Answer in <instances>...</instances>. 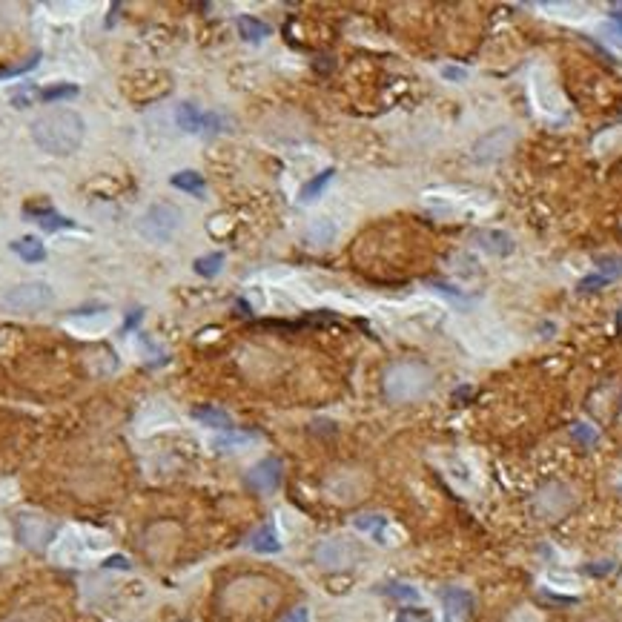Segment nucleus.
Listing matches in <instances>:
<instances>
[{
	"label": "nucleus",
	"mask_w": 622,
	"mask_h": 622,
	"mask_svg": "<svg viewBox=\"0 0 622 622\" xmlns=\"http://www.w3.org/2000/svg\"><path fill=\"white\" fill-rule=\"evenodd\" d=\"M573 436H576L582 445H593V442H596V431H593L591 425H585V422H579V425L573 428Z\"/></svg>",
	"instance_id": "obj_29"
},
{
	"label": "nucleus",
	"mask_w": 622,
	"mask_h": 622,
	"mask_svg": "<svg viewBox=\"0 0 622 622\" xmlns=\"http://www.w3.org/2000/svg\"><path fill=\"white\" fill-rule=\"evenodd\" d=\"M356 556H358L356 548L341 536H330V539L318 542V548H316V562L324 571H344L356 562Z\"/></svg>",
	"instance_id": "obj_5"
},
{
	"label": "nucleus",
	"mask_w": 622,
	"mask_h": 622,
	"mask_svg": "<svg viewBox=\"0 0 622 622\" xmlns=\"http://www.w3.org/2000/svg\"><path fill=\"white\" fill-rule=\"evenodd\" d=\"M192 416H195L204 428H213V431H221V433L236 431L233 416H230V413H224V410H219V407H206V404H204V407H195Z\"/></svg>",
	"instance_id": "obj_12"
},
{
	"label": "nucleus",
	"mask_w": 622,
	"mask_h": 622,
	"mask_svg": "<svg viewBox=\"0 0 622 622\" xmlns=\"http://www.w3.org/2000/svg\"><path fill=\"white\" fill-rule=\"evenodd\" d=\"M181 227V210L172 204H155L144 213L138 230L144 239H149L152 244H164L175 236V230Z\"/></svg>",
	"instance_id": "obj_4"
},
{
	"label": "nucleus",
	"mask_w": 622,
	"mask_h": 622,
	"mask_svg": "<svg viewBox=\"0 0 622 622\" xmlns=\"http://www.w3.org/2000/svg\"><path fill=\"white\" fill-rule=\"evenodd\" d=\"M511 141V132L502 126V129H496V132H491L485 141H479V146H476V161H491V158H496L499 152H505V144Z\"/></svg>",
	"instance_id": "obj_15"
},
{
	"label": "nucleus",
	"mask_w": 622,
	"mask_h": 622,
	"mask_svg": "<svg viewBox=\"0 0 622 622\" xmlns=\"http://www.w3.org/2000/svg\"><path fill=\"white\" fill-rule=\"evenodd\" d=\"M78 92H81V89H78L75 84H58V86H49V89H44V92H41V98H44L46 104H58V101H72Z\"/></svg>",
	"instance_id": "obj_25"
},
{
	"label": "nucleus",
	"mask_w": 622,
	"mask_h": 622,
	"mask_svg": "<svg viewBox=\"0 0 622 622\" xmlns=\"http://www.w3.org/2000/svg\"><path fill=\"white\" fill-rule=\"evenodd\" d=\"M250 548H253L256 553H279V551H281V539H279V533H276L273 525H261L259 531H253Z\"/></svg>",
	"instance_id": "obj_17"
},
{
	"label": "nucleus",
	"mask_w": 622,
	"mask_h": 622,
	"mask_svg": "<svg viewBox=\"0 0 622 622\" xmlns=\"http://www.w3.org/2000/svg\"><path fill=\"white\" fill-rule=\"evenodd\" d=\"M38 58H41V55L29 58V61H26V64H21V66H12V69H6V72H0V78H12V75H21V72H29V69H35V66H38Z\"/></svg>",
	"instance_id": "obj_31"
},
{
	"label": "nucleus",
	"mask_w": 622,
	"mask_h": 622,
	"mask_svg": "<svg viewBox=\"0 0 622 622\" xmlns=\"http://www.w3.org/2000/svg\"><path fill=\"white\" fill-rule=\"evenodd\" d=\"M175 124L178 129L189 132V135H206V126H210V115L201 112L195 104H181L175 109Z\"/></svg>",
	"instance_id": "obj_10"
},
{
	"label": "nucleus",
	"mask_w": 622,
	"mask_h": 622,
	"mask_svg": "<svg viewBox=\"0 0 622 622\" xmlns=\"http://www.w3.org/2000/svg\"><path fill=\"white\" fill-rule=\"evenodd\" d=\"M333 175H336V169L333 166H327L324 172H318V175H313L307 184H301V189H299V198L304 201V204H310V201H316L327 186H330V181H333Z\"/></svg>",
	"instance_id": "obj_18"
},
{
	"label": "nucleus",
	"mask_w": 622,
	"mask_h": 622,
	"mask_svg": "<svg viewBox=\"0 0 622 622\" xmlns=\"http://www.w3.org/2000/svg\"><path fill=\"white\" fill-rule=\"evenodd\" d=\"M353 528L378 545H390V519L384 513H358L353 519Z\"/></svg>",
	"instance_id": "obj_9"
},
{
	"label": "nucleus",
	"mask_w": 622,
	"mask_h": 622,
	"mask_svg": "<svg viewBox=\"0 0 622 622\" xmlns=\"http://www.w3.org/2000/svg\"><path fill=\"white\" fill-rule=\"evenodd\" d=\"M12 253L18 256V259H24L26 264H38V261H44L46 259V247L38 241V239H18V241H12Z\"/></svg>",
	"instance_id": "obj_19"
},
{
	"label": "nucleus",
	"mask_w": 622,
	"mask_h": 622,
	"mask_svg": "<svg viewBox=\"0 0 622 622\" xmlns=\"http://www.w3.org/2000/svg\"><path fill=\"white\" fill-rule=\"evenodd\" d=\"M611 281L605 279V276H599V273H593V276H585L582 281H579V290H585V293H591V290H599V287H608Z\"/></svg>",
	"instance_id": "obj_28"
},
{
	"label": "nucleus",
	"mask_w": 622,
	"mask_h": 622,
	"mask_svg": "<svg viewBox=\"0 0 622 622\" xmlns=\"http://www.w3.org/2000/svg\"><path fill=\"white\" fill-rule=\"evenodd\" d=\"M279 622H310V611L304 608V605H299V608H293V611H287Z\"/></svg>",
	"instance_id": "obj_30"
},
{
	"label": "nucleus",
	"mask_w": 622,
	"mask_h": 622,
	"mask_svg": "<svg viewBox=\"0 0 622 622\" xmlns=\"http://www.w3.org/2000/svg\"><path fill=\"white\" fill-rule=\"evenodd\" d=\"M384 591H387V596L401 599V602H419V599H422L419 588H416V585H407V582H390Z\"/></svg>",
	"instance_id": "obj_24"
},
{
	"label": "nucleus",
	"mask_w": 622,
	"mask_h": 622,
	"mask_svg": "<svg viewBox=\"0 0 622 622\" xmlns=\"http://www.w3.org/2000/svg\"><path fill=\"white\" fill-rule=\"evenodd\" d=\"M442 78H448V81H456V84H462V81L468 78V72H465L462 66H442Z\"/></svg>",
	"instance_id": "obj_32"
},
{
	"label": "nucleus",
	"mask_w": 622,
	"mask_h": 622,
	"mask_svg": "<svg viewBox=\"0 0 622 622\" xmlns=\"http://www.w3.org/2000/svg\"><path fill=\"white\" fill-rule=\"evenodd\" d=\"M433 387V376L425 364L419 361H401L393 364L384 376V393L393 401H413L422 398L428 390Z\"/></svg>",
	"instance_id": "obj_2"
},
{
	"label": "nucleus",
	"mask_w": 622,
	"mask_h": 622,
	"mask_svg": "<svg viewBox=\"0 0 622 622\" xmlns=\"http://www.w3.org/2000/svg\"><path fill=\"white\" fill-rule=\"evenodd\" d=\"M333 239H336V224H333L330 219L313 221V227H310V233H307V241H310V244L324 247V244H333Z\"/></svg>",
	"instance_id": "obj_22"
},
{
	"label": "nucleus",
	"mask_w": 622,
	"mask_h": 622,
	"mask_svg": "<svg viewBox=\"0 0 622 622\" xmlns=\"http://www.w3.org/2000/svg\"><path fill=\"white\" fill-rule=\"evenodd\" d=\"M236 26H239V35L247 41V44H259L264 38H270V26L253 15H239L236 18Z\"/></svg>",
	"instance_id": "obj_16"
},
{
	"label": "nucleus",
	"mask_w": 622,
	"mask_h": 622,
	"mask_svg": "<svg viewBox=\"0 0 622 622\" xmlns=\"http://www.w3.org/2000/svg\"><path fill=\"white\" fill-rule=\"evenodd\" d=\"M21 533H24V539H26L29 545L44 548L46 539L52 536V525H49L46 519H38V516H24V519H21Z\"/></svg>",
	"instance_id": "obj_14"
},
{
	"label": "nucleus",
	"mask_w": 622,
	"mask_h": 622,
	"mask_svg": "<svg viewBox=\"0 0 622 622\" xmlns=\"http://www.w3.org/2000/svg\"><path fill=\"white\" fill-rule=\"evenodd\" d=\"M24 216L29 219V221H35L41 230H46V233H61V230H75V221L72 219H66V216H61L58 210H52V206H38V204H29V206H24Z\"/></svg>",
	"instance_id": "obj_7"
},
{
	"label": "nucleus",
	"mask_w": 622,
	"mask_h": 622,
	"mask_svg": "<svg viewBox=\"0 0 622 622\" xmlns=\"http://www.w3.org/2000/svg\"><path fill=\"white\" fill-rule=\"evenodd\" d=\"M281 473H284L281 459L267 456V459H261V462H256V465L250 468L247 485H250L256 493H273V491H279V485H281Z\"/></svg>",
	"instance_id": "obj_6"
},
{
	"label": "nucleus",
	"mask_w": 622,
	"mask_h": 622,
	"mask_svg": "<svg viewBox=\"0 0 622 622\" xmlns=\"http://www.w3.org/2000/svg\"><path fill=\"white\" fill-rule=\"evenodd\" d=\"M596 273L605 276L608 281L622 279V256H599L596 259Z\"/></svg>",
	"instance_id": "obj_23"
},
{
	"label": "nucleus",
	"mask_w": 622,
	"mask_h": 622,
	"mask_svg": "<svg viewBox=\"0 0 622 622\" xmlns=\"http://www.w3.org/2000/svg\"><path fill=\"white\" fill-rule=\"evenodd\" d=\"M169 184H172L175 189L186 192V195H195V198H204V195H206V178H204L201 172H195V169L175 172V175L169 178Z\"/></svg>",
	"instance_id": "obj_13"
},
{
	"label": "nucleus",
	"mask_w": 622,
	"mask_h": 622,
	"mask_svg": "<svg viewBox=\"0 0 622 622\" xmlns=\"http://www.w3.org/2000/svg\"><path fill=\"white\" fill-rule=\"evenodd\" d=\"M84 132L86 124L75 109H49L32 121V141L44 152L58 158L78 152V146L84 144Z\"/></svg>",
	"instance_id": "obj_1"
},
{
	"label": "nucleus",
	"mask_w": 622,
	"mask_h": 622,
	"mask_svg": "<svg viewBox=\"0 0 622 622\" xmlns=\"http://www.w3.org/2000/svg\"><path fill=\"white\" fill-rule=\"evenodd\" d=\"M224 267V253H206L201 259L192 261V270L201 276V279H216Z\"/></svg>",
	"instance_id": "obj_21"
},
{
	"label": "nucleus",
	"mask_w": 622,
	"mask_h": 622,
	"mask_svg": "<svg viewBox=\"0 0 622 622\" xmlns=\"http://www.w3.org/2000/svg\"><path fill=\"white\" fill-rule=\"evenodd\" d=\"M253 442H259V433H253V431H230V433L216 436V439H213V448H219V451H236V448H247V445H253Z\"/></svg>",
	"instance_id": "obj_20"
},
{
	"label": "nucleus",
	"mask_w": 622,
	"mask_h": 622,
	"mask_svg": "<svg viewBox=\"0 0 622 622\" xmlns=\"http://www.w3.org/2000/svg\"><path fill=\"white\" fill-rule=\"evenodd\" d=\"M138 318H141V313H138V310H135V313H132V316H129V318H126V327H135V324H138Z\"/></svg>",
	"instance_id": "obj_34"
},
{
	"label": "nucleus",
	"mask_w": 622,
	"mask_h": 622,
	"mask_svg": "<svg viewBox=\"0 0 622 622\" xmlns=\"http://www.w3.org/2000/svg\"><path fill=\"white\" fill-rule=\"evenodd\" d=\"M548 585H551V588H556V591H565V593H571V591H576V588H579L576 576H571V573H562V571H551V573H548Z\"/></svg>",
	"instance_id": "obj_26"
},
{
	"label": "nucleus",
	"mask_w": 622,
	"mask_h": 622,
	"mask_svg": "<svg viewBox=\"0 0 622 622\" xmlns=\"http://www.w3.org/2000/svg\"><path fill=\"white\" fill-rule=\"evenodd\" d=\"M439 596H442V605H445L448 619H468V616L473 613V593H471V591L451 585V588H442Z\"/></svg>",
	"instance_id": "obj_8"
},
{
	"label": "nucleus",
	"mask_w": 622,
	"mask_h": 622,
	"mask_svg": "<svg viewBox=\"0 0 622 622\" xmlns=\"http://www.w3.org/2000/svg\"><path fill=\"white\" fill-rule=\"evenodd\" d=\"M396 622H433V616H431V611H425V608H407V611H401L398 616H396Z\"/></svg>",
	"instance_id": "obj_27"
},
{
	"label": "nucleus",
	"mask_w": 622,
	"mask_h": 622,
	"mask_svg": "<svg viewBox=\"0 0 622 622\" xmlns=\"http://www.w3.org/2000/svg\"><path fill=\"white\" fill-rule=\"evenodd\" d=\"M106 568H129V559H124V556H112V559H106Z\"/></svg>",
	"instance_id": "obj_33"
},
{
	"label": "nucleus",
	"mask_w": 622,
	"mask_h": 622,
	"mask_svg": "<svg viewBox=\"0 0 622 622\" xmlns=\"http://www.w3.org/2000/svg\"><path fill=\"white\" fill-rule=\"evenodd\" d=\"M473 241L479 244V250H485L488 256H496V259H505L513 253V239L502 230H479L473 236Z\"/></svg>",
	"instance_id": "obj_11"
},
{
	"label": "nucleus",
	"mask_w": 622,
	"mask_h": 622,
	"mask_svg": "<svg viewBox=\"0 0 622 622\" xmlns=\"http://www.w3.org/2000/svg\"><path fill=\"white\" fill-rule=\"evenodd\" d=\"M52 299H55V293L46 281H26V284L6 290L0 296V304L9 313H41L52 304Z\"/></svg>",
	"instance_id": "obj_3"
}]
</instances>
